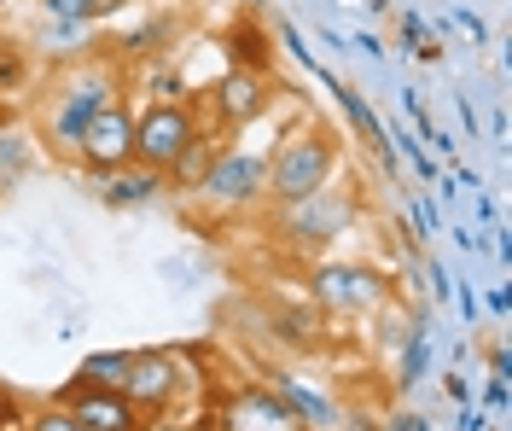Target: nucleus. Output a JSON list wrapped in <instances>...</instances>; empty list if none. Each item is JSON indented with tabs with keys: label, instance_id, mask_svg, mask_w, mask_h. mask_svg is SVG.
<instances>
[{
	"label": "nucleus",
	"instance_id": "obj_1",
	"mask_svg": "<svg viewBox=\"0 0 512 431\" xmlns=\"http://www.w3.org/2000/svg\"><path fill=\"white\" fill-rule=\"evenodd\" d=\"M111 100H123V65H117V59H82L76 70H64L59 82H53L47 111H41V129H35L41 146H53L59 158H70L76 140H82V129H88Z\"/></svg>",
	"mask_w": 512,
	"mask_h": 431
},
{
	"label": "nucleus",
	"instance_id": "obj_2",
	"mask_svg": "<svg viewBox=\"0 0 512 431\" xmlns=\"http://www.w3.org/2000/svg\"><path fill=\"white\" fill-rule=\"evenodd\" d=\"M344 169V140L320 123H303V129L280 134V146L268 152V204H297L320 193L326 181H338Z\"/></svg>",
	"mask_w": 512,
	"mask_h": 431
},
{
	"label": "nucleus",
	"instance_id": "obj_3",
	"mask_svg": "<svg viewBox=\"0 0 512 431\" xmlns=\"http://www.w3.org/2000/svg\"><path fill=\"white\" fill-rule=\"evenodd\" d=\"M355 222H361V187H350V181H326L320 193L274 210L280 239H286L291 251H309V257H326Z\"/></svg>",
	"mask_w": 512,
	"mask_h": 431
},
{
	"label": "nucleus",
	"instance_id": "obj_4",
	"mask_svg": "<svg viewBox=\"0 0 512 431\" xmlns=\"http://www.w3.org/2000/svg\"><path fill=\"white\" fill-rule=\"evenodd\" d=\"M192 199L210 204L216 216H251V210L268 204V158L251 152V146H216L198 187H192Z\"/></svg>",
	"mask_w": 512,
	"mask_h": 431
},
{
	"label": "nucleus",
	"instance_id": "obj_5",
	"mask_svg": "<svg viewBox=\"0 0 512 431\" xmlns=\"http://www.w3.org/2000/svg\"><path fill=\"white\" fill-rule=\"evenodd\" d=\"M198 134H216L210 123H204L198 100H146L140 111H134V164L163 175Z\"/></svg>",
	"mask_w": 512,
	"mask_h": 431
},
{
	"label": "nucleus",
	"instance_id": "obj_6",
	"mask_svg": "<svg viewBox=\"0 0 512 431\" xmlns=\"http://www.w3.org/2000/svg\"><path fill=\"white\" fill-rule=\"evenodd\" d=\"M309 298L320 315H379L390 303V280L373 263H350V257H315L309 268Z\"/></svg>",
	"mask_w": 512,
	"mask_h": 431
},
{
	"label": "nucleus",
	"instance_id": "obj_7",
	"mask_svg": "<svg viewBox=\"0 0 512 431\" xmlns=\"http://www.w3.org/2000/svg\"><path fill=\"white\" fill-rule=\"evenodd\" d=\"M274 105V88H268V76L256 65H233L222 70L204 94H198V111H204V123L222 134V129H251L256 117Z\"/></svg>",
	"mask_w": 512,
	"mask_h": 431
},
{
	"label": "nucleus",
	"instance_id": "obj_8",
	"mask_svg": "<svg viewBox=\"0 0 512 431\" xmlns=\"http://www.w3.org/2000/svg\"><path fill=\"white\" fill-rule=\"evenodd\" d=\"M198 431H303V420L280 402L274 385H227L198 420Z\"/></svg>",
	"mask_w": 512,
	"mask_h": 431
},
{
	"label": "nucleus",
	"instance_id": "obj_9",
	"mask_svg": "<svg viewBox=\"0 0 512 431\" xmlns=\"http://www.w3.org/2000/svg\"><path fill=\"white\" fill-rule=\"evenodd\" d=\"M187 385H192V373H187V356L181 350H134L123 397L152 420V414H175V402L187 397Z\"/></svg>",
	"mask_w": 512,
	"mask_h": 431
},
{
	"label": "nucleus",
	"instance_id": "obj_10",
	"mask_svg": "<svg viewBox=\"0 0 512 431\" xmlns=\"http://www.w3.org/2000/svg\"><path fill=\"white\" fill-rule=\"evenodd\" d=\"M70 164L82 169V175H94V181H105V175H117L123 164H134V111H128L123 100H111L94 123L82 129Z\"/></svg>",
	"mask_w": 512,
	"mask_h": 431
},
{
	"label": "nucleus",
	"instance_id": "obj_11",
	"mask_svg": "<svg viewBox=\"0 0 512 431\" xmlns=\"http://www.w3.org/2000/svg\"><path fill=\"white\" fill-rule=\"evenodd\" d=\"M53 402H64L70 414H76V426L82 431H140L146 426V414L123 397V391H94V385H64Z\"/></svg>",
	"mask_w": 512,
	"mask_h": 431
},
{
	"label": "nucleus",
	"instance_id": "obj_12",
	"mask_svg": "<svg viewBox=\"0 0 512 431\" xmlns=\"http://www.w3.org/2000/svg\"><path fill=\"white\" fill-rule=\"evenodd\" d=\"M274 391H280V402H286L291 414L303 420V431H344V408H338V397L332 391H320V385H309L303 373H286V367H274V379H268Z\"/></svg>",
	"mask_w": 512,
	"mask_h": 431
},
{
	"label": "nucleus",
	"instance_id": "obj_13",
	"mask_svg": "<svg viewBox=\"0 0 512 431\" xmlns=\"http://www.w3.org/2000/svg\"><path fill=\"white\" fill-rule=\"evenodd\" d=\"M320 76H326V88H332L338 111H344V123L355 129V140H361V146H367V152H373V158H379L384 169H396V140H390V134L379 129V117H373L367 94H361V88H350V82H338L332 70H320Z\"/></svg>",
	"mask_w": 512,
	"mask_h": 431
},
{
	"label": "nucleus",
	"instance_id": "obj_14",
	"mask_svg": "<svg viewBox=\"0 0 512 431\" xmlns=\"http://www.w3.org/2000/svg\"><path fill=\"white\" fill-rule=\"evenodd\" d=\"M35 169H41V134L18 117H0V193L24 187Z\"/></svg>",
	"mask_w": 512,
	"mask_h": 431
},
{
	"label": "nucleus",
	"instance_id": "obj_15",
	"mask_svg": "<svg viewBox=\"0 0 512 431\" xmlns=\"http://www.w3.org/2000/svg\"><path fill=\"white\" fill-rule=\"evenodd\" d=\"M169 187H163L158 169H140V164H123L117 175H105L99 181V199L111 204V210H146V204H158Z\"/></svg>",
	"mask_w": 512,
	"mask_h": 431
},
{
	"label": "nucleus",
	"instance_id": "obj_16",
	"mask_svg": "<svg viewBox=\"0 0 512 431\" xmlns=\"http://www.w3.org/2000/svg\"><path fill=\"white\" fill-rule=\"evenodd\" d=\"M128 362H134V350H94V356H82V367H76V379H70V385H94V391H123Z\"/></svg>",
	"mask_w": 512,
	"mask_h": 431
},
{
	"label": "nucleus",
	"instance_id": "obj_17",
	"mask_svg": "<svg viewBox=\"0 0 512 431\" xmlns=\"http://www.w3.org/2000/svg\"><path fill=\"white\" fill-rule=\"evenodd\" d=\"M425 373H431V327L419 321V327L402 332V356H396V391H414Z\"/></svg>",
	"mask_w": 512,
	"mask_h": 431
},
{
	"label": "nucleus",
	"instance_id": "obj_18",
	"mask_svg": "<svg viewBox=\"0 0 512 431\" xmlns=\"http://www.w3.org/2000/svg\"><path fill=\"white\" fill-rule=\"evenodd\" d=\"M128 0H41V18H59V24H99L111 12H123Z\"/></svg>",
	"mask_w": 512,
	"mask_h": 431
},
{
	"label": "nucleus",
	"instance_id": "obj_19",
	"mask_svg": "<svg viewBox=\"0 0 512 431\" xmlns=\"http://www.w3.org/2000/svg\"><path fill=\"white\" fill-rule=\"evenodd\" d=\"M18 431H82V426H76V414H70L64 402H41V408L24 414V426Z\"/></svg>",
	"mask_w": 512,
	"mask_h": 431
},
{
	"label": "nucleus",
	"instance_id": "obj_20",
	"mask_svg": "<svg viewBox=\"0 0 512 431\" xmlns=\"http://www.w3.org/2000/svg\"><path fill=\"white\" fill-rule=\"evenodd\" d=\"M408 216H414V233H419V239H431V233H443V216H437V199H414V204H408Z\"/></svg>",
	"mask_w": 512,
	"mask_h": 431
},
{
	"label": "nucleus",
	"instance_id": "obj_21",
	"mask_svg": "<svg viewBox=\"0 0 512 431\" xmlns=\"http://www.w3.org/2000/svg\"><path fill=\"white\" fill-rule=\"evenodd\" d=\"M396 152H408V164H414V175L425 181V187H431V181H443V169H437V158H431L425 146H414V140H402Z\"/></svg>",
	"mask_w": 512,
	"mask_h": 431
},
{
	"label": "nucleus",
	"instance_id": "obj_22",
	"mask_svg": "<svg viewBox=\"0 0 512 431\" xmlns=\"http://www.w3.org/2000/svg\"><path fill=\"white\" fill-rule=\"evenodd\" d=\"M24 414H30V402L0 385V431H18V426H24Z\"/></svg>",
	"mask_w": 512,
	"mask_h": 431
},
{
	"label": "nucleus",
	"instance_id": "obj_23",
	"mask_svg": "<svg viewBox=\"0 0 512 431\" xmlns=\"http://www.w3.org/2000/svg\"><path fill=\"white\" fill-rule=\"evenodd\" d=\"M379 431H431V420H425L419 408H396V414H390Z\"/></svg>",
	"mask_w": 512,
	"mask_h": 431
},
{
	"label": "nucleus",
	"instance_id": "obj_24",
	"mask_svg": "<svg viewBox=\"0 0 512 431\" xmlns=\"http://www.w3.org/2000/svg\"><path fill=\"white\" fill-rule=\"evenodd\" d=\"M483 408H489V414H507V373H489V385H483Z\"/></svg>",
	"mask_w": 512,
	"mask_h": 431
},
{
	"label": "nucleus",
	"instance_id": "obj_25",
	"mask_svg": "<svg viewBox=\"0 0 512 431\" xmlns=\"http://www.w3.org/2000/svg\"><path fill=\"white\" fill-rule=\"evenodd\" d=\"M280 41H286V47H291V59H297V65H303V70H320V65H315V53L303 47V35L291 30V24H286V30H280Z\"/></svg>",
	"mask_w": 512,
	"mask_h": 431
},
{
	"label": "nucleus",
	"instance_id": "obj_26",
	"mask_svg": "<svg viewBox=\"0 0 512 431\" xmlns=\"http://www.w3.org/2000/svg\"><path fill=\"white\" fill-rule=\"evenodd\" d=\"M454 303H460L466 327H478V321H483V303H478V292H472V286H460V292H454Z\"/></svg>",
	"mask_w": 512,
	"mask_h": 431
},
{
	"label": "nucleus",
	"instance_id": "obj_27",
	"mask_svg": "<svg viewBox=\"0 0 512 431\" xmlns=\"http://www.w3.org/2000/svg\"><path fill=\"white\" fill-rule=\"evenodd\" d=\"M431 292H437V298H454V274H448V268L443 263H431Z\"/></svg>",
	"mask_w": 512,
	"mask_h": 431
},
{
	"label": "nucleus",
	"instance_id": "obj_28",
	"mask_svg": "<svg viewBox=\"0 0 512 431\" xmlns=\"http://www.w3.org/2000/svg\"><path fill=\"white\" fill-rule=\"evenodd\" d=\"M478 303L495 315V321H501V315H507V286H489V298H478Z\"/></svg>",
	"mask_w": 512,
	"mask_h": 431
},
{
	"label": "nucleus",
	"instance_id": "obj_29",
	"mask_svg": "<svg viewBox=\"0 0 512 431\" xmlns=\"http://www.w3.org/2000/svg\"><path fill=\"white\" fill-rule=\"evenodd\" d=\"M140 431H198V426H181V420H169V414H152Z\"/></svg>",
	"mask_w": 512,
	"mask_h": 431
},
{
	"label": "nucleus",
	"instance_id": "obj_30",
	"mask_svg": "<svg viewBox=\"0 0 512 431\" xmlns=\"http://www.w3.org/2000/svg\"><path fill=\"white\" fill-rule=\"evenodd\" d=\"M355 47H361L367 59H384V47H379V35H373V30H361V35H355Z\"/></svg>",
	"mask_w": 512,
	"mask_h": 431
},
{
	"label": "nucleus",
	"instance_id": "obj_31",
	"mask_svg": "<svg viewBox=\"0 0 512 431\" xmlns=\"http://www.w3.org/2000/svg\"><path fill=\"white\" fill-rule=\"evenodd\" d=\"M460 431H489V414H478V408H466V414H460Z\"/></svg>",
	"mask_w": 512,
	"mask_h": 431
},
{
	"label": "nucleus",
	"instance_id": "obj_32",
	"mask_svg": "<svg viewBox=\"0 0 512 431\" xmlns=\"http://www.w3.org/2000/svg\"><path fill=\"white\" fill-rule=\"evenodd\" d=\"M443 385H448V397H454V402H466V397H472V385H466V379H460V373H448Z\"/></svg>",
	"mask_w": 512,
	"mask_h": 431
},
{
	"label": "nucleus",
	"instance_id": "obj_33",
	"mask_svg": "<svg viewBox=\"0 0 512 431\" xmlns=\"http://www.w3.org/2000/svg\"><path fill=\"white\" fill-rule=\"evenodd\" d=\"M402 35H408V53H414V59H419V18H414V12L402 18Z\"/></svg>",
	"mask_w": 512,
	"mask_h": 431
},
{
	"label": "nucleus",
	"instance_id": "obj_34",
	"mask_svg": "<svg viewBox=\"0 0 512 431\" xmlns=\"http://www.w3.org/2000/svg\"><path fill=\"white\" fill-rule=\"evenodd\" d=\"M489 373H512V362H507V350H501V344L489 350Z\"/></svg>",
	"mask_w": 512,
	"mask_h": 431
},
{
	"label": "nucleus",
	"instance_id": "obj_35",
	"mask_svg": "<svg viewBox=\"0 0 512 431\" xmlns=\"http://www.w3.org/2000/svg\"><path fill=\"white\" fill-rule=\"evenodd\" d=\"M0 6H12V0H0Z\"/></svg>",
	"mask_w": 512,
	"mask_h": 431
}]
</instances>
